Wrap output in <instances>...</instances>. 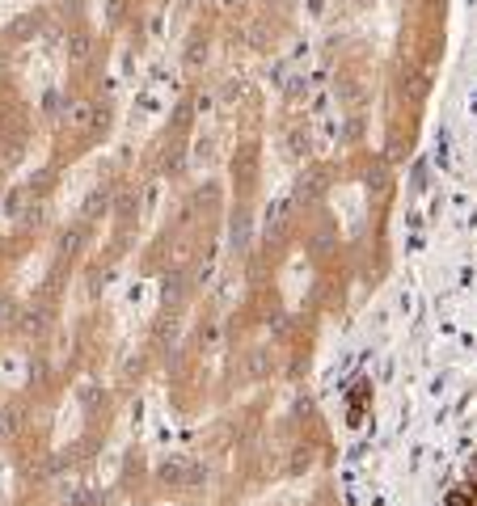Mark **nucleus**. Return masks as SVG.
Instances as JSON below:
<instances>
[{
	"label": "nucleus",
	"mask_w": 477,
	"mask_h": 506,
	"mask_svg": "<svg viewBox=\"0 0 477 506\" xmlns=\"http://www.w3.org/2000/svg\"><path fill=\"white\" fill-rule=\"evenodd\" d=\"M448 506H477V460L469 464V473L448 490Z\"/></svg>",
	"instance_id": "1"
},
{
	"label": "nucleus",
	"mask_w": 477,
	"mask_h": 506,
	"mask_svg": "<svg viewBox=\"0 0 477 506\" xmlns=\"http://www.w3.org/2000/svg\"><path fill=\"white\" fill-rule=\"evenodd\" d=\"M364 405H368V384H351V422L364 418Z\"/></svg>",
	"instance_id": "2"
}]
</instances>
